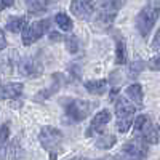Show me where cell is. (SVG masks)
Here are the masks:
<instances>
[{
    "mask_svg": "<svg viewBox=\"0 0 160 160\" xmlns=\"http://www.w3.org/2000/svg\"><path fill=\"white\" fill-rule=\"evenodd\" d=\"M56 24L61 28V31H71L72 29V19L66 15V13H58L55 18Z\"/></svg>",
    "mask_w": 160,
    "mask_h": 160,
    "instance_id": "ac0fdd59",
    "label": "cell"
},
{
    "mask_svg": "<svg viewBox=\"0 0 160 160\" xmlns=\"http://www.w3.org/2000/svg\"><path fill=\"white\" fill-rule=\"evenodd\" d=\"M115 141H117V138L114 135H102L96 141V146H98L99 149H111L112 146L115 144Z\"/></svg>",
    "mask_w": 160,
    "mask_h": 160,
    "instance_id": "d6986e66",
    "label": "cell"
},
{
    "mask_svg": "<svg viewBox=\"0 0 160 160\" xmlns=\"http://www.w3.org/2000/svg\"><path fill=\"white\" fill-rule=\"evenodd\" d=\"M22 90H24L22 83H18V82L3 83V85H0V99H15L21 96Z\"/></svg>",
    "mask_w": 160,
    "mask_h": 160,
    "instance_id": "30bf717a",
    "label": "cell"
},
{
    "mask_svg": "<svg viewBox=\"0 0 160 160\" xmlns=\"http://www.w3.org/2000/svg\"><path fill=\"white\" fill-rule=\"evenodd\" d=\"M85 90L91 95H102V93L108 90V82L104 78H99V80H88L85 82Z\"/></svg>",
    "mask_w": 160,
    "mask_h": 160,
    "instance_id": "8fae6325",
    "label": "cell"
},
{
    "mask_svg": "<svg viewBox=\"0 0 160 160\" xmlns=\"http://www.w3.org/2000/svg\"><path fill=\"white\" fill-rule=\"evenodd\" d=\"M95 0H71V11L78 19H90L95 13Z\"/></svg>",
    "mask_w": 160,
    "mask_h": 160,
    "instance_id": "52a82bcc",
    "label": "cell"
},
{
    "mask_svg": "<svg viewBox=\"0 0 160 160\" xmlns=\"http://www.w3.org/2000/svg\"><path fill=\"white\" fill-rule=\"evenodd\" d=\"M127 0H101L99 8H98V16L96 24L101 28H108L111 26L117 16L118 10L125 5Z\"/></svg>",
    "mask_w": 160,
    "mask_h": 160,
    "instance_id": "7a4b0ae2",
    "label": "cell"
},
{
    "mask_svg": "<svg viewBox=\"0 0 160 160\" xmlns=\"http://www.w3.org/2000/svg\"><path fill=\"white\" fill-rule=\"evenodd\" d=\"M50 19H40V21H35L32 22L29 28H26L24 32H22V43L26 47H29L32 43H35L37 40H40L50 29Z\"/></svg>",
    "mask_w": 160,
    "mask_h": 160,
    "instance_id": "5b68a950",
    "label": "cell"
},
{
    "mask_svg": "<svg viewBox=\"0 0 160 160\" xmlns=\"http://www.w3.org/2000/svg\"><path fill=\"white\" fill-rule=\"evenodd\" d=\"M64 109L66 114H68L74 122H82L90 115V109H91V104L88 101L83 99H66L64 102Z\"/></svg>",
    "mask_w": 160,
    "mask_h": 160,
    "instance_id": "277c9868",
    "label": "cell"
},
{
    "mask_svg": "<svg viewBox=\"0 0 160 160\" xmlns=\"http://www.w3.org/2000/svg\"><path fill=\"white\" fill-rule=\"evenodd\" d=\"M135 106L127 98H118L115 101V115H117V130L120 133H127L133 125V114H135Z\"/></svg>",
    "mask_w": 160,
    "mask_h": 160,
    "instance_id": "3957f363",
    "label": "cell"
},
{
    "mask_svg": "<svg viewBox=\"0 0 160 160\" xmlns=\"http://www.w3.org/2000/svg\"><path fill=\"white\" fill-rule=\"evenodd\" d=\"M149 69L151 71H160V56H154L149 59Z\"/></svg>",
    "mask_w": 160,
    "mask_h": 160,
    "instance_id": "cb8c5ba5",
    "label": "cell"
},
{
    "mask_svg": "<svg viewBox=\"0 0 160 160\" xmlns=\"http://www.w3.org/2000/svg\"><path fill=\"white\" fill-rule=\"evenodd\" d=\"M50 37H51V40H61V38H62V35H61L59 32H51Z\"/></svg>",
    "mask_w": 160,
    "mask_h": 160,
    "instance_id": "83f0119b",
    "label": "cell"
},
{
    "mask_svg": "<svg viewBox=\"0 0 160 160\" xmlns=\"http://www.w3.org/2000/svg\"><path fill=\"white\" fill-rule=\"evenodd\" d=\"M38 139L48 152H53L59 148V144L62 141V133L55 127H43L38 135Z\"/></svg>",
    "mask_w": 160,
    "mask_h": 160,
    "instance_id": "8992f818",
    "label": "cell"
},
{
    "mask_svg": "<svg viewBox=\"0 0 160 160\" xmlns=\"http://www.w3.org/2000/svg\"><path fill=\"white\" fill-rule=\"evenodd\" d=\"M95 2H96V0H95Z\"/></svg>",
    "mask_w": 160,
    "mask_h": 160,
    "instance_id": "4dcf8cb0",
    "label": "cell"
},
{
    "mask_svg": "<svg viewBox=\"0 0 160 160\" xmlns=\"http://www.w3.org/2000/svg\"><path fill=\"white\" fill-rule=\"evenodd\" d=\"M5 47H7V38H5V34H3V31L0 29V51H2Z\"/></svg>",
    "mask_w": 160,
    "mask_h": 160,
    "instance_id": "4316f807",
    "label": "cell"
},
{
    "mask_svg": "<svg viewBox=\"0 0 160 160\" xmlns=\"http://www.w3.org/2000/svg\"><path fill=\"white\" fill-rule=\"evenodd\" d=\"M66 47H68L69 53H77L78 51V38L75 35H71L66 38Z\"/></svg>",
    "mask_w": 160,
    "mask_h": 160,
    "instance_id": "44dd1931",
    "label": "cell"
},
{
    "mask_svg": "<svg viewBox=\"0 0 160 160\" xmlns=\"http://www.w3.org/2000/svg\"><path fill=\"white\" fill-rule=\"evenodd\" d=\"M42 72H43V68L37 58L28 56V58L21 59V62H19V74L21 75L34 78V77H40Z\"/></svg>",
    "mask_w": 160,
    "mask_h": 160,
    "instance_id": "ba28073f",
    "label": "cell"
},
{
    "mask_svg": "<svg viewBox=\"0 0 160 160\" xmlns=\"http://www.w3.org/2000/svg\"><path fill=\"white\" fill-rule=\"evenodd\" d=\"M111 117H112V115H111V112H109L108 109H102V111H99L95 117H93L91 123H90V128L87 130L85 135H87V136H91L93 133H101V131L104 130V127L109 123Z\"/></svg>",
    "mask_w": 160,
    "mask_h": 160,
    "instance_id": "9c48e42d",
    "label": "cell"
},
{
    "mask_svg": "<svg viewBox=\"0 0 160 160\" xmlns=\"http://www.w3.org/2000/svg\"><path fill=\"white\" fill-rule=\"evenodd\" d=\"M125 93H127V96H128L133 102H135V104H142V88H141L139 83L130 85V87L125 90Z\"/></svg>",
    "mask_w": 160,
    "mask_h": 160,
    "instance_id": "9a60e30c",
    "label": "cell"
},
{
    "mask_svg": "<svg viewBox=\"0 0 160 160\" xmlns=\"http://www.w3.org/2000/svg\"><path fill=\"white\" fill-rule=\"evenodd\" d=\"M26 28H28V19H26L24 16H13L7 22V29L10 32H15V34L24 32Z\"/></svg>",
    "mask_w": 160,
    "mask_h": 160,
    "instance_id": "7c38bea8",
    "label": "cell"
},
{
    "mask_svg": "<svg viewBox=\"0 0 160 160\" xmlns=\"http://www.w3.org/2000/svg\"><path fill=\"white\" fill-rule=\"evenodd\" d=\"M158 15H160V10L154 3H148L139 11V15L136 16V28L142 37H148L151 34L152 28L158 19Z\"/></svg>",
    "mask_w": 160,
    "mask_h": 160,
    "instance_id": "6da1fadb",
    "label": "cell"
},
{
    "mask_svg": "<svg viewBox=\"0 0 160 160\" xmlns=\"http://www.w3.org/2000/svg\"><path fill=\"white\" fill-rule=\"evenodd\" d=\"M152 48L157 50V51H160V29L157 31V34H155V37L152 40Z\"/></svg>",
    "mask_w": 160,
    "mask_h": 160,
    "instance_id": "d4e9b609",
    "label": "cell"
},
{
    "mask_svg": "<svg viewBox=\"0 0 160 160\" xmlns=\"http://www.w3.org/2000/svg\"><path fill=\"white\" fill-rule=\"evenodd\" d=\"M142 69H144V62H142L141 59H138V61H135V62H131V66H130L131 75H138L139 72H142Z\"/></svg>",
    "mask_w": 160,
    "mask_h": 160,
    "instance_id": "603a6c76",
    "label": "cell"
},
{
    "mask_svg": "<svg viewBox=\"0 0 160 160\" xmlns=\"http://www.w3.org/2000/svg\"><path fill=\"white\" fill-rule=\"evenodd\" d=\"M139 138L144 139L148 144H155V142L158 141V128H157V125L151 122L148 127L144 128V131L141 133Z\"/></svg>",
    "mask_w": 160,
    "mask_h": 160,
    "instance_id": "4fadbf2b",
    "label": "cell"
},
{
    "mask_svg": "<svg viewBox=\"0 0 160 160\" xmlns=\"http://www.w3.org/2000/svg\"><path fill=\"white\" fill-rule=\"evenodd\" d=\"M10 138V127L7 123H2L0 125V146H3Z\"/></svg>",
    "mask_w": 160,
    "mask_h": 160,
    "instance_id": "7402d4cb",
    "label": "cell"
},
{
    "mask_svg": "<svg viewBox=\"0 0 160 160\" xmlns=\"http://www.w3.org/2000/svg\"><path fill=\"white\" fill-rule=\"evenodd\" d=\"M53 78H55V82H53V87L48 90H43V91H40L38 95H37V98L38 99H45V98H50L51 95H55V93L59 90V87H61V75H58V74H55L53 75Z\"/></svg>",
    "mask_w": 160,
    "mask_h": 160,
    "instance_id": "2e32d148",
    "label": "cell"
},
{
    "mask_svg": "<svg viewBox=\"0 0 160 160\" xmlns=\"http://www.w3.org/2000/svg\"><path fill=\"white\" fill-rule=\"evenodd\" d=\"M15 0H0V10H5V8H10L13 7Z\"/></svg>",
    "mask_w": 160,
    "mask_h": 160,
    "instance_id": "484cf974",
    "label": "cell"
},
{
    "mask_svg": "<svg viewBox=\"0 0 160 160\" xmlns=\"http://www.w3.org/2000/svg\"><path fill=\"white\" fill-rule=\"evenodd\" d=\"M151 123V120L148 115H139L135 122H133V128H135V135H141L144 131V128Z\"/></svg>",
    "mask_w": 160,
    "mask_h": 160,
    "instance_id": "ffe728a7",
    "label": "cell"
},
{
    "mask_svg": "<svg viewBox=\"0 0 160 160\" xmlns=\"http://www.w3.org/2000/svg\"><path fill=\"white\" fill-rule=\"evenodd\" d=\"M69 160H85V158H82V157H75V158H69Z\"/></svg>",
    "mask_w": 160,
    "mask_h": 160,
    "instance_id": "f1b7e54d",
    "label": "cell"
},
{
    "mask_svg": "<svg viewBox=\"0 0 160 160\" xmlns=\"http://www.w3.org/2000/svg\"><path fill=\"white\" fill-rule=\"evenodd\" d=\"M26 7L28 11L32 15H40V13H45L48 8V0H26Z\"/></svg>",
    "mask_w": 160,
    "mask_h": 160,
    "instance_id": "5bb4252c",
    "label": "cell"
},
{
    "mask_svg": "<svg viewBox=\"0 0 160 160\" xmlns=\"http://www.w3.org/2000/svg\"><path fill=\"white\" fill-rule=\"evenodd\" d=\"M102 160H118V157H115V158H102Z\"/></svg>",
    "mask_w": 160,
    "mask_h": 160,
    "instance_id": "f546056e",
    "label": "cell"
},
{
    "mask_svg": "<svg viewBox=\"0 0 160 160\" xmlns=\"http://www.w3.org/2000/svg\"><path fill=\"white\" fill-rule=\"evenodd\" d=\"M115 62L117 64H125L127 62V48L125 42L122 38L117 40V47H115Z\"/></svg>",
    "mask_w": 160,
    "mask_h": 160,
    "instance_id": "e0dca14e",
    "label": "cell"
}]
</instances>
